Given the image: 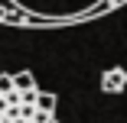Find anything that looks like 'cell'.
Here are the masks:
<instances>
[{"label": "cell", "mask_w": 127, "mask_h": 123, "mask_svg": "<svg viewBox=\"0 0 127 123\" xmlns=\"http://www.w3.org/2000/svg\"><path fill=\"white\" fill-rule=\"evenodd\" d=\"M13 88L16 91H36V78L30 75V71H16L13 75Z\"/></svg>", "instance_id": "cell-4"}, {"label": "cell", "mask_w": 127, "mask_h": 123, "mask_svg": "<svg viewBox=\"0 0 127 123\" xmlns=\"http://www.w3.org/2000/svg\"><path fill=\"white\" fill-rule=\"evenodd\" d=\"M127 88V71L124 68H111L104 78H101V91H108V94H117Z\"/></svg>", "instance_id": "cell-2"}, {"label": "cell", "mask_w": 127, "mask_h": 123, "mask_svg": "<svg viewBox=\"0 0 127 123\" xmlns=\"http://www.w3.org/2000/svg\"><path fill=\"white\" fill-rule=\"evenodd\" d=\"M13 3L16 23H26V26H65L75 19H88L95 13H104L124 0H7Z\"/></svg>", "instance_id": "cell-1"}, {"label": "cell", "mask_w": 127, "mask_h": 123, "mask_svg": "<svg viewBox=\"0 0 127 123\" xmlns=\"http://www.w3.org/2000/svg\"><path fill=\"white\" fill-rule=\"evenodd\" d=\"M13 91V75H0V94H10Z\"/></svg>", "instance_id": "cell-5"}, {"label": "cell", "mask_w": 127, "mask_h": 123, "mask_svg": "<svg viewBox=\"0 0 127 123\" xmlns=\"http://www.w3.org/2000/svg\"><path fill=\"white\" fill-rule=\"evenodd\" d=\"M33 104H36L39 110H49V113H52V110H56V94H46V91H39V88H36Z\"/></svg>", "instance_id": "cell-3"}]
</instances>
